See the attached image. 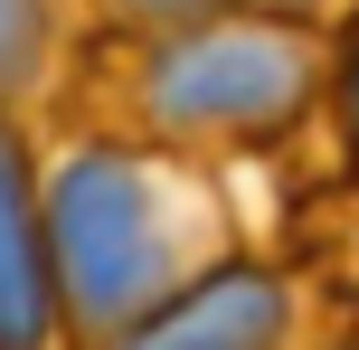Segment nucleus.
Instances as JSON below:
<instances>
[{
    "label": "nucleus",
    "instance_id": "6",
    "mask_svg": "<svg viewBox=\"0 0 359 350\" xmlns=\"http://www.w3.org/2000/svg\"><path fill=\"white\" fill-rule=\"evenodd\" d=\"M341 105H350V133H359V57H350V76H341Z\"/></svg>",
    "mask_w": 359,
    "mask_h": 350
},
{
    "label": "nucleus",
    "instance_id": "1",
    "mask_svg": "<svg viewBox=\"0 0 359 350\" xmlns=\"http://www.w3.org/2000/svg\"><path fill=\"white\" fill-rule=\"evenodd\" d=\"M48 256H57V284L76 294V322H95V332L142 322L170 275V227L151 208L142 161L76 152L48 189Z\"/></svg>",
    "mask_w": 359,
    "mask_h": 350
},
{
    "label": "nucleus",
    "instance_id": "7",
    "mask_svg": "<svg viewBox=\"0 0 359 350\" xmlns=\"http://www.w3.org/2000/svg\"><path fill=\"white\" fill-rule=\"evenodd\" d=\"M142 10H208V0H142Z\"/></svg>",
    "mask_w": 359,
    "mask_h": 350
},
{
    "label": "nucleus",
    "instance_id": "3",
    "mask_svg": "<svg viewBox=\"0 0 359 350\" xmlns=\"http://www.w3.org/2000/svg\"><path fill=\"white\" fill-rule=\"evenodd\" d=\"M274 332H284V284L274 275H217L189 303L151 313L123 350H274Z\"/></svg>",
    "mask_w": 359,
    "mask_h": 350
},
{
    "label": "nucleus",
    "instance_id": "4",
    "mask_svg": "<svg viewBox=\"0 0 359 350\" xmlns=\"http://www.w3.org/2000/svg\"><path fill=\"white\" fill-rule=\"evenodd\" d=\"M48 341V237L29 208V161L0 133V350H38Z\"/></svg>",
    "mask_w": 359,
    "mask_h": 350
},
{
    "label": "nucleus",
    "instance_id": "2",
    "mask_svg": "<svg viewBox=\"0 0 359 350\" xmlns=\"http://www.w3.org/2000/svg\"><path fill=\"white\" fill-rule=\"evenodd\" d=\"M303 95V48L284 29H208L180 38L151 76V114L161 123H265Z\"/></svg>",
    "mask_w": 359,
    "mask_h": 350
},
{
    "label": "nucleus",
    "instance_id": "5",
    "mask_svg": "<svg viewBox=\"0 0 359 350\" xmlns=\"http://www.w3.org/2000/svg\"><path fill=\"white\" fill-rule=\"evenodd\" d=\"M38 57V0H0V86Z\"/></svg>",
    "mask_w": 359,
    "mask_h": 350
}]
</instances>
